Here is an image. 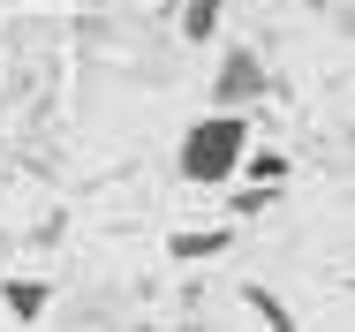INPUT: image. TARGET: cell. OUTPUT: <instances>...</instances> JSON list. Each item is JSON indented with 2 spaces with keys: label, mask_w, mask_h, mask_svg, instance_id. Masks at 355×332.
<instances>
[{
  "label": "cell",
  "mask_w": 355,
  "mask_h": 332,
  "mask_svg": "<svg viewBox=\"0 0 355 332\" xmlns=\"http://www.w3.org/2000/svg\"><path fill=\"white\" fill-rule=\"evenodd\" d=\"M53 295H61V287H53V279H38V272H8V279H0V302H8V317H15V325H38V317L53 310Z\"/></svg>",
  "instance_id": "obj_3"
},
{
  "label": "cell",
  "mask_w": 355,
  "mask_h": 332,
  "mask_svg": "<svg viewBox=\"0 0 355 332\" xmlns=\"http://www.w3.org/2000/svg\"><path fill=\"white\" fill-rule=\"evenodd\" d=\"M242 302H250V310H257V317H265L272 332H295V310H287L272 287H242Z\"/></svg>",
  "instance_id": "obj_6"
},
{
  "label": "cell",
  "mask_w": 355,
  "mask_h": 332,
  "mask_svg": "<svg viewBox=\"0 0 355 332\" xmlns=\"http://www.w3.org/2000/svg\"><path fill=\"white\" fill-rule=\"evenodd\" d=\"M265 98V53L257 46H227L219 53V68H212V106H257Z\"/></svg>",
  "instance_id": "obj_2"
},
{
  "label": "cell",
  "mask_w": 355,
  "mask_h": 332,
  "mask_svg": "<svg viewBox=\"0 0 355 332\" xmlns=\"http://www.w3.org/2000/svg\"><path fill=\"white\" fill-rule=\"evenodd\" d=\"M242 151H250V114H242V106H212L205 121L182 129V143H174V174H182L189 189H227L234 166H242Z\"/></svg>",
  "instance_id": "obj_1"
},
{
  "label": "cell",
  "mask_w": 355,
  "mask_h": 332,
  "mask_svg": "<svg viewBox=\"0 0 355 332\" xmlns=\"http://www.w3.org/2000/svg\"><path fill=\"white\" fill-rule=\"evenodd\" d=\"M219 15H227V0H182V38H189V46L219 38Z\"/></svg>",
  "instance_id": "obj_5"
},
{
  "label": "cell",
  "mask_w": 355,
  "mask_h": 332,
  "mask_svg": "<svg viewBox=\"0 0 355 332\" xmlns=\"http://www.w3.org/2000/svg\"><path fill=\"white\" fill-rule=\"evenodd\" d=\"M234 174H250V182H287V151H272V143H265V151H242Z\"/></svg>",
  "instance_id": "obj_7"
},
{
  "label": "cell",
  "mask_w": 355,
  "mask_h": 332,
  "mask_svg": "<svg viewBox=\"0 0 355 332\" xmlns=\"http://www.w3.org/2000/svg\"><path fill=\"white\" fill-rule=\"evenodd\" d=\"M227 250H234V227H182V234H166L174 265H205V257H227Z\"/></svg>",
  "instance_id": "obj_4"
}]
</instances>
